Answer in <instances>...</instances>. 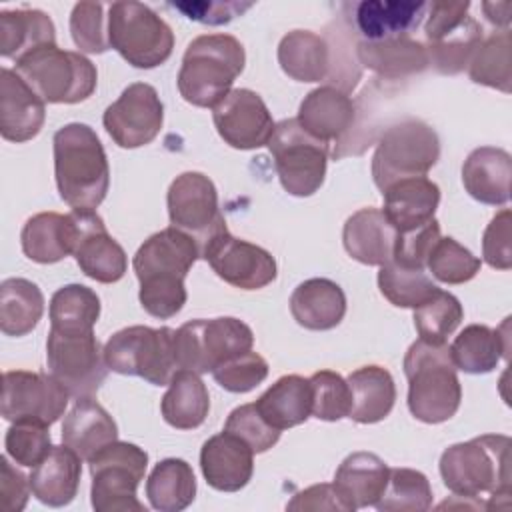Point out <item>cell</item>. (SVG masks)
<instances>
[{"mask_svg": "<svg viewBox=\"0 0 512 512\" xmlns=\"http://www.w3.org/2000/svg\"><path fill=\"white\" fill-rule=\"evenodd\" d=\"M16 72L48 104L84 102L96 90V66L80 52L56 44L40 46L20 60Z\"/></svg>", "mask_w": 512, "mask_h": 512, "instance_id": "8992f818", "label": "cell"}, {"mask_svg": "<svg viewBox=\"0 0 512 512\" xmlns=\"http://www.w3.org/2000/svg\"><path fill=\"white\" fill-rule=\"evenodd\" d=\"M212 118L220 138L236 150H254L268 144L276 126L260 94L248 88L230 90L212 108Z\"/></svg>", "mask_w": 512, "mask_h": 512, "instance_id": "d6986e66", "label": "cell"}, {"mask_svg": "<svg viewBox=\"0 0 512 512\" xmlns=\"http://www.w3.org/2000/svg\"><path fill=\"white\" fill-rule=\"evenodd\" d=\"M356 56L362 66L388 80L420 74L428 68V54L422 42L412 36L360 40Z\"/></svg>", "mask_w": 512, "mask_h": 512, "instance_id": "f546056e", "label": "cell"}, {"mask_svg": "<svg viewBox=\"0 0 512 512\" xmlns=\"http://www.w3.org/2000/svg\"><path fill=\"white\" fill-rule=\"evenodd\" d=\"M352 406L348 418L358 424H374L384 420L396 402V386L392 374L382 366H362L348 378Z\"/></svg>", "mask_w": 512, "mask_h": 512, "instance_id": "d6a6232c", "label": "cell"}, {"mask_svg": "<svg viewBox=\"0 0 512 512\" xmlns=\"http://www.w3.org/2000/svg\"><path fill=\"white\" fill-rule=\"evenodd\" d=\"M510 28L494 30L490 36L482 38L476 46L470 62L468 74L472 82L484 84L502 92H510L512 84V56H510Z\"/></svg>", "mask_w": 512, "mask_h": 512, "instance_id": "7bdbcfd3", "label": "cell"}, {"mask_svg": "<svg viewBox=\"0 0 512 512\" xmlns=\"http://www.w3.org/2000/svg\"><path fill=\"white\" fill-rule=\"evenodd\" d=\"M170 224L190 234L202 248L216 232L226 228L218 208L214 182L202 172H182L168 188Z\"/></svg>", "mask_w": 512, "mask_h": 512, "instance_id": "2e32d148", "label": "cell"}, {"mask_svg": "<svg viewBox=\"0 0 512 512\" xmlns=\"http://www.w3.org/2000/svg\"><path fill=\"white\" fill-rule=\"evenodd\" d=\"M82 476V458L68 448L52 446L46 458L32 468L30 488L32 494L46 506L60 508L74 500Z\"/></svg>", "mask_w": 512, "mask_h": 512, "instance_id": "f1b7e54d", "label": "cell"}, {"mask_svg": "<svg viewBox=\"0 0 512 512\" xmlns=\"http://www.w3.org/2000/svg\"><path fill=\"white\" fill-rule=\"evenodd\" d=\"M440 158L436 130L416 118L402 120L382 132L372 156L374 184L384 190L396 180L426 176Z\"/></svg>", "mask_w": 512, "mask_h": 512, "instance_id": "9c48e42d", "label": "cell"}, {"mask_svg": "<svg viewBox=\"0 0 512 512\" xmlns=\"http://www.w3.org/2000/svg\"><path fill=\"white\" fill-rule=\"evenodd\" d=\"M48 428L50 426L38 422H12L4 438L8 456L20 466L34 468L36 464H40L52 450V438Z\"/></svg>", "mask_w": 512, "mask_h": 512, "instance_id": "f907efd6", "label": "cell"}, {"mask_svg": "<svg viewBox=\"0 0 512 512\" xmlns=\"http://www.w3.org/2000/svg\"><path fill=\"white\" fill-rule=\"evenodd\" d=\"M512 158L506 150L480 146L468 154L462 164V184L466 192L490 206H502L510 200Z\"/></svg>", "mask_w": 512, "mask_h": 512, "instance_id": "d4e9b609", "label": "cell"}, {"mask_svg": "<svg viewBox=\"0 0 512 512\" xmlns=\"http://www.w3.org/2000/svg\"><path fill=\"white\" fill-rule=\"evenodd\" d=\"M24 254L38 264H54L72 254L74 224L70 214L40 212L26 220L20 234Z\"/></svg>", "mask_w": 512, "mask_h": 512, "instance_id": "e575fe53", "label": "cell"}, {"mask_svg": "<svg viewBox=\"0 0 512 512\" xmlns=\"http://www.w3.org/2000/svg\"><path fill=\"white\" fill-rule=\"evenodd\" d=\"M146 496L150 506L160 512H180L188 508L196 496L192 466L182 458L160 460L146 480Z\"/></svg>", "mask_w": 512, "mask_h": 512, "instance_id": "ab89813d", "label": "cell"}, {"mask_svg": "<svg viewBox=\"0 0 512 512\" xmlns=\"http://www.w3.org/2000/svg\"><path fill=\"white\" fill-rule=\"evenodd\" d=\"M46 360L50 374L74 398H92L108 374L104 348L92 332H48Z\"/></svg>", "mask_w": 512, "mask_h": 512, "instance_id": "5bb4252c", "label": "cell"}, {"mask_svg": "<svg viewBox=\"0 0 512 512\" xmlns=\"http://www.w3.org/2000/svg\"><path fill=\"white\" fill-rule=\"evenodd\" d=\"M0 490H2V500H4V508L8 512H20L26 502L28 496L32 492L30 488V478H26L20 470H16L6 456L0 458Z\"/></svg>", "mask_w": 512, "mask_h": 512, "instance_id": "6f0895ef", "label": "cell"}, {"mask_svg": "<svg viewBox=\"0 0 512 512\" xmlns=\"http://www.w3.org/2000/svg\"><path fill=\"white\" fill-rule=\"evenodd\" d=\"M100 318L98 294L82 284H68L54 292L50 300V330L92 332Z\"/></svg>", "mask_w": 512, "mask_h": 512, "instance_id": "b9f144b4", "label": "cell"}, {"mask_svg": "<svg viewBox=\"0 0 512 512\" xmlns=\"http://www.w3.org/2000/svg\"><path fill=\"white\" fill-rule=\"evenodd\" d=\"M160 410L164 420L178 430L198 428L210 410L206 384L192 370H178L162 396Z\"/></svg>", "mask_w": 512, "mask_h": 512, "instance_id": "f35d334b", "label": "cell"}, {"mask_svg": "<svg viewBox=\"0 0 512 512\" xmlns=\"http://www.w3.org/2000/svg\"><path fill=\"white\" fill-rule=\"evenodd\" d=\"M378 288L382 296L398 308H418L440 288L418 268H406L396 262L380 266Z\"/></svg>", "mask_w": 512, "mask_h": 512, "instance_id": "ee69618b", "label": "cell"}, {"mask_svg": "<svg viewBox=\"0 0 512 512\" xmlns=\"http://www.w3.org/2000/svg\"><path fill=\"white\" fill-rule=\"evenodd\" d=\"M254 334L248 324L232 316L198 318L174 330V350L180 370L212 372L232 356L252 350Z\"/></svg>", "mask_w": 512, "mask_h": 512, "instance_id": "8fae6325", "label": "cell"}, {"mask_svg": "<svg viewBox=\"0 0 512 512\" xmlns=\"http://www.w3.org/2000/svg\"><path fill=\"white\" fill-rule=\"evenodd\" d=\"M510 210H500L484 230L482 256L488 266L508 270L512 266V242H510Z\"/></svg>", "mask_w": 512, "mask_h": 512, "instance_id": "11a10c76", "label": "cell"}, {"mask_svg": "<svg viewBox=\"0 0 512 512\" xmlns=\"http://www.w3.org/2000/svg\"><path fill=\"white\" fill-rule=\"evenodd\" d=\"M290 312L306 330H332L346 314V294L328 278H310L294 288Z\"/></svg>", "mask_w": 512, "mask_h": 512, "instance_id": "4dcf8cb0", "label": "cell"}, {"mask_svg": "<svg viewBox=\"0 0 512 512\" xmlns=\"http://www.w3.org/2000/svg\"><path fill=\"white\" fill-rule=\"evenodd\" d=\"M54 176L72 210H94L106 198L110 168L104 146L88 124L72 122L54 134Z\"/></svg>", "mask_w": 512, "mask_h": 512, "instance_id": "7a4b0ae2", "label": "cell"}, {"mask_svg": "<svg viewBox=\"0 0 512 512\" xmlns=\"http://www.w3.org/2000/svg\"><path fill=\"white\" fill-rule=\"evenodd\" d=\"M46 44H56V28L46 12L34 8L0 12V54L4 58L16 62Z\"/></svg>", "mask_w": 512, "mask_h": 512, "instance_id": "d590c367", "label": "cell"}, {"mask_svg": "<svg viewBox=\"0 0 512 512\" xmlns=\"http://www.w3.org/2000/svg\"><path fill=\"white\" fill-rule=\"evenodd\" d=\"M70 34L74 44L88 54H102L110 48L108 16L100 2H78L70 14Z\"/></svg>", "mask_w": 512, "mask_h": 512, "instance_id": "681fc988", "label": "cell"}, {"mask_svg": "<svg viewBox=\"0 0 512 512\" xmlns=\"http://www.w3.org/2000/svg\"><path fill=\"white\" fill-rule=\"evenodd\" d=\"M382 196V212L396 232L414 230L430 222L440 204V188L426 176L396 180L382 190Z\"/></svg>", "mask_w": 512, "mask_h": 512, "instance_id": "cb8c5ba5", "label": "cell"}, {"mask_svg": "<svg viewBox=\"0 0 512 512\" xmlns=\"http://www.w3.org/2000/svg\"><path fill=\"white\" fill-rule=\"evenodd\" d=\"M104 358L112 372L140 376L154 386H168L180 370L174 350V330L168 326H128L104 344Z\"/></svg>", "mask_w": 512, "mask_h": 512, "instance_id": "52a82bcc", "label": "cell"}, {"mask_svg": "<svg viewBox=\"0 0 512 512\" xmlns=\"http://www.w3.org/2000/svg\"><path fill=\"white\" fill-rule=\"evenodd\" d=\"M224 430L246 442L254 454L270 450L280 438V430H276L262 418L256 404H242L234 408L228 414Z\"/></svg>", "mask_w": 512, "mask_h": 512, "instance_id": "f5cc1de1", "label": "cell"}, {"mask_svg": "<svg viewBox=\"0 0 512 512\" xmlns=\"http://www.w3.org/2000/svg\"><path fill=\"white\" fill-rule=\"evenodd\" d=\"M44 314L42 290L26 278H6L0 284V330L6 336L30 334Z\"/></svg>", "mask_w": 512, "mask_h": 512, "instance_id": "60d3db41", "label": "cell"}, {"mask_svg": "<svg viewBox=\"0 0 512 512\" xmlns=\"http://www.w3.org/2000/svg\"><path fill=\"white\" fill-rule=\"evenodd\" d=\"M426 266L432 276L444 284H464L480 272L482 262L454 238L440 236L426 260Z\"/></svg>", "mask_w": 512, "mask_h": 512, "instance_id": "7dc6e473", "label": "cell"}, {"mask_svg": "<svg viewBox=\"0 0 512 512\" xmlns=\"http://www.w3.org/2000/svg\"><path fill=\"white\" fill-rule=\"evenodd\" d=\"M244 46L230 34H202L194 38L178 72L180 96L200 108H214L242 74Z\"/></svg>", "mask_w": 512, "mask_h": 512, "instance_id": "5b68a950", "label": "cell"}, {"mask_svg": "<svg viewBox=\"0 0 512 512\" xmlns=\"http://www.w3.org/2000/svg\"><path fill=\"white\" fill-rule=\"evenodd\" d=\"M266 146L274 158L280 184L288 194L304 198L320 190L330 154L328 144L310 136L296 118H288L274 126Z\"/></svg>", "mask_w": 512, "mask_h": 512, "instance_id": "7c38bea8", "label": "cell"}, {"mask_svg": "<svg viewBox=\"0 0 512 512\" xmlns=\"http://www.w3.org/2000/svg\"><path fill=\"white\" fill-rule=\"evenodd\" d=\"M464 310L460 300L444 290H438L424 304L414 308V326L420 340L430 344H444L460 326Z\"/></svg>", "mask_w": 512, "mask_h": 512, "instance_id": "bcb514c9", "label": "cell"}, {"mask_svg": "<svg viewBox=\"0 0 512 512\" xmlns=\"http://www.w3.org/2000/svg\"><path fill=\"white\" fill-rule=\"evenodd\" d=\"M280 68L298 82H320L330 76V46L310 30H292L278 44Z\"/></svg>", "mask_w": 512, "mask_h": 512, "instance_id": "8d00e7d4", "label": "cell"}, {"mask_svg": "<svg viewBox=\"0 0 512 512\" xmlns=\"http://www.w3.org/2000/svg\"><path fill=\"white\" fill-rule=\"evenodd\" d=\"M312 388V416L326 422H336L348 416L352 396L348 382L332 370H320L310 378Z\"/></svg>", "mask_w": 512, "mask_h": 512, "instance_id": "c3c4849f", "label": "cell"}, {"mask_svg": "<svg viewBox=\"0 0 512 512\" xmlns=\"http://www.w3.org/2000/svg\"><path fill=\"white\" fill-rule=\"evenodd\" d=\"M438 240H440V224L436 218H432L430 222H426L414 230L398 232L392 262L406 266V268L424 270L426 260Z\"/></svg>", "mask_w": 512, "mask_h": 512, "instance_id": "db71d44e", "label": "cell"}, {"mask_svg": "<svg viewBox=\"0 0 512 512\" xmlns=\"http://www.w3.org/2000/svg\"><path fill=\"white\" fill-rule=\"evenodd\" d=\"M448 348L458 370L466 374H488L498 366L502 356H508V334L484 324H470Z\"/></svg>", "mask_w": 512, "mask_h": 512, "instance_id": "74e56055", "label": "cell"}, {"mask_svg": "<svg viewBox=\"0 0 512 512\" xmlns=\"http://www.w3.org/2000/svg\"><path fill=\"white\" fill-rule=\"evenodd\" d=\"M396 228L382 210L362 208L354 212L342 230L346 252L366 266H384L394 258Z\"/></svg>", "mask_w": 512, "mask_h": 512, "instance_id": "484cf974", "label": "cell"}, {"mask_svg": "<svg viewBox=\"0 0 512 512\" xmlns=\"http://www.w3.org/2000/svg\"><path fill=\"white\" fill-rule=\"evenodd\" d=\"M72 256L80 270L102 284L118 282L128 268L124 248L108 234L104 220L94 210H72Z\"/></svg>", "mask_w": 512, "mask_h": 512, "instance_id": "ffe728a7", "label": "cell"}, {"mask_svg": "<svg viewBox=\"0 0 512 512\" xmlns=\"http://www.w3.org/2000/svg\"><path fill=\"white\" fill-rule=\"evenodd\" d=\"M254 452L238 436L222 430L208 438L200 450V468L206 482L220 492H238L254 472Z\"/></svg>", "mask_w": 512, "mask_h": 512, "instance_id": "603a6c76", "label": "cell"}, {"mask_svg": "<svg viewBox=\"0 0 512 512\" xmlns=\"http://www.w3.org/2000/svg\"><path fill=\"white\" fill-rule=\"evenodd\" d=\"M102 122L120 148H140L160 134L164 106L154 86L134 82L106 108Z\"/></svg>", "mask_w": 512, "mask_h": 512, "instance_id": "ac0fdd59", "label": "cell"}, {"mask_svg": "<svg viewBox=\"0 0 512 512\" xmlns=\"http://www.w3.org/2000/svg\"><path fill=\"white\" fill-rule=\"evenodd\" d=\"M426 10L428 64L446 76L462 72L484 38L482 26L468 14L470 2H430Z\"/></svg>", "mask_w": 512, "mask_h": 512, "instance_id": "4fadbf2b", "label": "cell"}, {"mask_svg": "<svg viewBox=\"0 0 512 512\" xmlns=\"http://www.w3.org/2000/svg\"><path fill=\"white\" fill-rule=\"evenodd\" d=\"M198 256V242L174 226L144 240L134 254L132 266L140 282V304L150 316L168 320L182 310L188 298L184 278Z\"/></svg>", "mask_w": 512, "mask_h": 512, "instance_id": "6da1fadb", "label": "cell"}, {"mask_svg": "<svg viewBox=\"0 0 512 512\" xmlns=\"http://www.w3.org/2000/svg\"><path fill=\"white\" fill-rule=\"evenodd\" d=\"M510 438L502 434H484L468 442L448 446L440 456V476L444 486L460 498H478L490 494L510 496Z\"/></svg>", "mask_w": 512, "mask_h": 512, "instance_id": "3957f363", "label": "cell"}, {"mask_svg": "<svg viewBox=\"0 0 512 512\" xmlns=\"http://www.w3.org/2000/svg\"><path fill=\"white\" fill-rule=\"evenodd\" d=\"M288 510H338L348 512V506L336 492L334 484H314L288 502Z\"/></svg>", "mask_w": 512, "mask_h": 512, "instance_id": "680465c9", "label": "cell"}, {"mask_svg": "<svg viewBox=\"0 0 512 512\" xmlns=\"http://www.w3.org/2000/svg\"><path fill=\"white\" fill-rule=\"evenodd\" d=\"M380 512H424L432 506L428 478L412 468H390L386 488L374 504Z\"/></svg>", "mask_w": 512, "mask_h": 512, "instance_id": "f6af8a7d", "label": "cell"}, {"mask_svg": "<svg viewBox=\"0 0 512 512\" xmlns=\"http://www.w3.org/2000/svg\"><path fill=\"white\" fill-rule=\"evenodd\" d=\"M426 6L420 0H364L356 4L354 22L362 40L410 36L422 22Z\"/></svg>", "mask_w": 512, "mask_h": 512, "instance_id": "1f68e13d", "label": "cell"}, {"mask_svg": "<svg viewBox=\"0 0 512 512\" xmlns=\"http://www.w3.org/2000/svg\"><path fill=\"white\" fill-rule=\"evenodd\" d=\"M200 256L230 286L258 290L276 280V260L252 242L236 238L228 228L216 232L202 248Z\"/></svg>", "mask_w": 512, "mask_h": 512, "instance_id": "e0dca14e", "label": "cell"}, {"mask_svg": "<svg viewBox=\"0 0 512 512\" xmlns=\"http://www.w3.org/2000/svg\"><path fill=\"white\" fill-rule=\"evenodd\" d=\"M482 10L486 12V18L494 24V26H500L502 28H508L510 24V2H484L482 4Z\"/></svg>", "mask_w": 512, "mask_h": 512, "instance_id": "91938a15", "label": "cell"}, {"mask_svg": "<svg viewBox=\"0 0 512 512\" xmlns=\"http://www.w3.org/2000/svg\"><path fill=\"white\" fill-rule=\"evenodd\" d=\"M70 392L52 376L8 370L2 376V416L10 422L52 426L66 410Z\"/></svg>", "mask_w": 512, "mask_h": 512, "instance_id": "9a60e30c", "label": "cell"}, {"mask_svg": "<svg viewBox=\"0 0 512 512\" xmlns=\"http://www.w3.org/2000/svg\"><path fill=\"white\" fill-rule=\"evenodd\" d=\"M214 380L228 392L244 394L262 384L268 376V362L258 352H244L228 358L212 370Z\"/></svg>", "mask_w": 512, "mask_h": 512, "instance_id": "816d5d0a", "label": "cell"}, {"mask_svg": "<svg viewBox=\"0 0 512 512\" xmlns=\"http://www.w3.org/2000/svg\"><path fill=\"white\" fill-rule=\"evenodd\" d=\"M46 102L10 68L0 72V134L10 142L32 140L46 118Z\"/></svg>", "mask_w": 512, "mask_h": 512, "instance_id": "7402d4cb", "label": "cell"}, {"mask_svg": "<svg viewBox=\"0 0 512 512\" xmlns=\"http://www.w3.org/2000/svg\"><path fill=\"white\" fill-rule=\"evenodd\" d=\"M262 418L276 430H286L306 422L312 414L310 380L298 374L278 378L256 402Z\"/></svg>", "mask_w": 512, "mask_h": 512, "instance_id": "836d02e7", "label": "cell"}, {"mask_svg": "<svg viewBox=\"0 0 512 512\" xmlns=\"http://www.w3.org/2000/svg\"><path fill=\"white\" fill-rule=\"evenodd\" d=\"M296 120L316 140L344 146L356 122V102L340 86H320L304 96Z\"/></svg>", "mask_w": 512, "mask_h": 512, "instance_id": "44dd1931", "label": "cell"}, {"mask_svg": "<svg viewBox=\"0 0 512 512\" xmlns=\"http://www.w3.org/2000/svg\"><path fill=\"white\" fill-rule=\"evenodd\" d=\"M92 508L96 512H146L136 498V488L144 480L148 454L132 444L114 440L90 462Z\"/></svg>", "mask_w": 512, "mask_h": 512, "instance_id": "30bf717a", "label": "cell"}, {"mask_svg": "<svg viewBox=\"0 0 512 512\" xmlns=\"http://www.w3.org/2000/svg\"><path fill=\"white\" fill-rule=\"evenodd\" d=\"M172 8L182 12L186 18L210 26L228 24L236 16H242L248 8H252V2H214V0H202V2H172Z\"/></svg>", "mask_w": 512, "mask_h": 512, "instance_id": "9f6ffc18", "label": "cell"}, {"mask_svg": "<svg viewBox=\"0 0 512 512\" xmlns=\"http://www.w3.org/2000/svg\"><path fill=\"white\" fill-rule=\"evenodd\" d=\"M388 464L372 452H354L342 460L334 474V488L348 512L374 506L388 482Z\"/></svg>", "mask_w": 512, "mask_h": 512, "instance_id": "4316f807", "label": "cell"}, {"mask_svg": "<svg viewBox=\"0 0 512 512\" xmlns=\"http://www.w3.org/2000/svg\"><path fill=\"white\" fill-rule=\"evenodd\" d=\"M404 374L408 378V410L426 424L450 420L462 400L460 380L444 344L416 340L404 356Z\"/></svg>", "mask_w": 512, "mask_h": 512, "instance_id": "277c9868", "label": "cell"}, {"mask_svg": "<svg viewBox=\"0 0 512 512\" xmlns=\"http://www.w3.org/2000/svg\"><path fill=\"white\" fill-rule=\"evenodd\" d=\"M108 42L130 66L150 70L170 58L174 32L146 4L112 2L108 8Z\"/></svg>", "mask_w": 512, "mask_h": 512, "instance_id": "ba28073f", "label": "cell"}, {"mask_svg": "<svg viewBox=\"0 0 512 512\" xmlns=\"http://www.w3.org/2000/svg\"><path fill=\"white\" fill-rule=\"evenodd\" d=\"M118 440V426L94 398H76L62 424V442L90 462L102 448Z\"/></svg>", "mask_w": 512, "mask_h": 512, "instance_id": "83f0119b", "label": "cell"}]
</instances>
